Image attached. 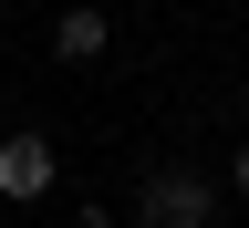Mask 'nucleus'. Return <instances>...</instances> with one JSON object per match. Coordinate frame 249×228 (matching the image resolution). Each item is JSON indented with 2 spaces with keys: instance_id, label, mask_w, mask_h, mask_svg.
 Instances as JSON below:
<instances>
[{
  "instance_id": "1",
  "label": "nucleus",
  "mask_w": 249,
  "mask_h": 228,
  "mask_svg": "<svg viewBox=\"0 0 249 228\" xmlns=\"http://www.w3.org/2000/svg\"><path fill=\"white\" fill-rule=\"evenodd\" d=\"M208 176H187V166H156L145 176V197H135V228H208Z\"/></svg>"
},
{
  "instance_id": "2",
  "label": "nucleus",
  "mask_w": 249,
  "mask_h": 228,
  "mask_svg": "<svg viewBox=\"0 0 249 228\" xmlns=\"http://www.w3.org/2000/svg\"><path fill=\"white\" fill-rule=\"evenodd\" d=\"M52 176H62V166H52L42 135H11V145H0V197H42Z\"/></svg>"
},
{
  "instance_id": "3",
  "label": "nucleus",
  "mask_w": 249,
  "mask_h": 228,
  "mask_svg": "<svg viewBox=\"0 0 249 228\" xmlns=\"http://www.w3.org/2000/svg\"><path fill=\"white\" fill-rule=\"evenodd\" d=\"M104 42H114V21H104V11H93V0H73V11H62V21H52V52H62V62H93V52H104Z\"/></svg>"
},
{
  "instance_id": "4",
  "label": "nucleus",
  "mask_w": 249,
  "mask_h": 228,
  "mask_svg": "<svg viewBox=\"0 0 249 228\" xmlns=\"http://www.w3.org/2000/svg\"><path fill=\"white\" fill-rule=\"evenodd\" d=\"M229 187H239V197H249V145H239V156H229Z\"/></svg>"
}]
</instances>
